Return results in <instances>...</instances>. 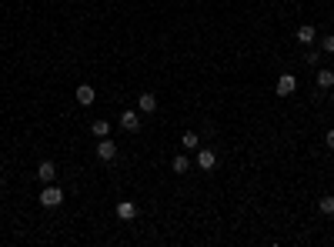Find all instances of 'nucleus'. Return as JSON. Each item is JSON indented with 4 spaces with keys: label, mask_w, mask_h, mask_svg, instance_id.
Listing matches in <instances>:
<instances>
[{
    "label": "nucleus",
    "mask_w": 334,
    "mask_h": 247,
    "mask_svg": "<svg viewBox=\"0 0 334 247\" xmlns=\"http://www.w3.org/2000/svg\"><path fill=\"white\" fill-rule=\"evenodd\" d=\"M40 204H44V207H60V204H64V191L54 187V184H47L44 194H40Z\"/></svg>",
    "instance_id": "nucleus-1"
},
{
    "label": "nucleus",
    "mask_w": 334,
    "mask_h": 247,
    "mask_svg": "<svg viewBox=\"0 0 334 247\" xmlns=\"http://www.w3.org/2000/svg\"><path fill=\"white\" fill-rule=\"evenodd\" d=\"M318 87H324V90L334 87V70H318Z\"/></svg>",
    "instance_id": "nucleus-12"
},
{
    "label": "nucleus",
    "mask_w": 334,
    "mask_h": 247,
    "mask_svg": "<svg viewBox=\"0 0 334 247\" xmlns=\"http://www.w3.org/2000/svg\"><path fill=\"white\" fill-rule=\"evenodd\" d=\"M171 170H174V174H187V170H191V160H187V157L181 154V157H174V160H171Z\"/></svg>",
    "instance_id": "nucleus-10"
},
{
    "label": "nucleus",
    "mask_w": 334,
    "mask_h": 247,
    "mask_svg": "<svg viewBox=\"0 0 334 247\" xmlns=\"http://www.w3.org/2000/svg\"><path fill=\"white\" fill-rule=\"evenodd\" d=\"M97 157H101V160H114V157H117V144L107 140V137H101V144H97Z\"/></svg>",
    "instance_id": "nucleus-4"
},
{
    "label": "nucleus",
    "mask_w": 334,
    "mask_h": 247,
    "mask_svg": "<svg viewBox=\"0 0 334 247\" xmlns=\"http://www.w3.org/2000/svg\"><path fill=\"white\" fill-rule=\"evenodd\" d=\"M90 130H94V137H107L111 124H107V120H94V124H90Z\"/></svg>",
    "instance_id": "nucleus-13"
},
{
    "label": "nucleus",
    "mask_w": 334,
    "mask_h": 247,
    "mask_svg": "<svg viewBox=\"0 0 334 247\" xmlns=\"http://www.w3.org/2000/svg\"><path fill=\"white\" fill-rule=\"evenodd\" d=\"M217 164V154L211 151V147H204V151H197V167L201 170H211Z\"/></svg>",
    "instance_id": "nucleus-6"
},
{
    "label": "nucleus",
    "mask_w": 334,
    "mask_h": 247,
    "mask_svg": "<svg viewBox=\"0 0 334 247\" xmlns=\"http://www.w3.org/2000/svg\"><path fill=\"white\" fill-rule=\"evenodd\" d=\"M327 151H334V130H327Z\"/></svg>",
    "instance_id": "nucleus-17"
},
{
    "label": "nucleus",
    "mask_w": 334,
    "mask_h": 247,
    "mask_svg": "<svg viewBox=\"0 0 334 247\" xmlns=\"http://www.w3.org/2000/svg\"><path fill=\"white\" fill-rule=\"evenodd\" d=\"M37 177H40L44 184H54V181H57V164H54V160H44V164L37 167Z\"/></svg>",
    "instance_id": "nucleus-5"
},
{
    "label": "nucleus",
    "mask_w": 334,
    "mask_h": 247,
    "mask_svg": "<svg viewBox=\"0 0 334 247\" xmlns=\"http://www.w3.org/2000/svg\"><path fill=\"white\" fill-rule=\"evenodd\" d=\"M321 50H324V54H334V37H324V40H321Z\"/></svg>",
    "instance_id": "nucleus-16"
},
{
    "label": "nucleus",
    "mask_w": 334,
    "mask_h": 247,
    "mask_svg": "<svg viewBox=\"0 0 334 247\" xmlns=\"http://www.w3.org/2000/svg\"><path fill=\"white\" fill-rule=\"evenodd\" d=\"M117 217H120V221H134V217H137V207L130 204V200H124V204H117Z\"/></svg>",
    "instance_id": "nucleus-8"
},
{
    "label": "nucleus",
    "mask_w": 334,
    "mask_h": 247,
    "mask_svg": "<svg viewBox=\"0 0 334 247\" xmlns=\"http://www.w3.org/2000/svg\"><path fill=\"white\" fill-rule=\"evenodd\" d=\"M181 144H184V147H187V151H194V147H197V144H201V137L194 134V130H187V134L181 137Z\"/></svg>",
    "instance_id": "nucleus-14"
},
{
    "label": "nucleus",
    "mask_w": 334,
    "mask_h": 247,
    "mask_svg": "<svg viewBox=\"0 0 334 247\" xmlns=\"http://www.w3.org/2000/svg\"><path fill=\"white\" fill-rule=\"evenodd\" d=\"M294 90H297L294 74H281V80H278V97H291Z\"/></svg>",
    "instance_id": "nucleus-2"
},
{
    "label": "nucleus",
    "mask_w": 334,
    "mask_h": 247,
    "mask_svg": "<svg viewBox=\"0 0 334 247\" xmlns=\"http://www.w3.org/2000/svg\"><path fill=\"white\" fill-rule=\"evenodd\" d=\"M314 37H318V33H314V27H311V24H304L301 30H297V40H301L304 47H308V44H314Z\"/></svg>",
    "instance_id": "nucleus-11"
},
{
    "label": "nucleus",
    "mask_w": 334,
    "mask_h": 247,
    "mask_svg": "<svg viewBox=\"0 0 334 247\" xmlns=\"http://www.w3.org/2000/svg\"><path fill=\"white\" fill-rule=\"evenodd\" d=\"M120 127L130 130V134L141 130V114H137V111H124V114H120Z\"/></svg>",
    "instance_id": "nucleus-3"
},
{
    "label": "nucleus",
    "mask_w": 334,
    "mask_h": 247,
    "mask_svg": "<svg viewBox=\"0 0 334 247\" xmlns=\"http://www.w3.org/2000/svg\"><path fill=\"white\" fill-rule=\"evenodd\" d=\"M141 111L144 114H154V111H157V97L144 90V94H141Z\"/></svg>",
    "instance_id": "nucleus-9"
},
{
    "label": "nucleus",
    "mask_w": 334,
    "mask_h": 247,
    "mask_svg": "<svg viewBox=\"0 0 334 247\" xmlns=\"http://www.w3.org/2000/svg\"><path fill=\"white\" fill-rule=\"evenodd\" d=\"M318 207H321V214H334V197H321Z\"/></svg>",
    "instance_id": "nucleus-15"
},
{
    "label": "nucleus",
    "mask_w": 334,
    "mask_h": 247,
    "mask_svg": "<svg viewBox=\"0 0 334 247\" xmlns=\"http://www.w3.org/2000/svg\"><path fill=\"white\" fill-rule=\"evenodd\" d=\"M94 87H90V84H80V87H77V104H84V107H90V104H94Z\"/></svg>",
    "instance_id": "nucleus-7"
}]
</instances>
